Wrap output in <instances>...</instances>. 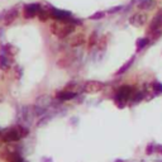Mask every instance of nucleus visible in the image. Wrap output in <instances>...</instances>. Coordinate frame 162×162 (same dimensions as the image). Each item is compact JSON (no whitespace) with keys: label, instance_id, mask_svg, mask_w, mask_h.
<instances>
[{"label":"nucleus","instance_id":"obj_9","mask_svg":"<svg viewBox=\"0 0 162 162\" xmlns=\"http://www.w3.org/2000/svg\"><path fill=\"white\" fill-rule=\"evenodd\" d=\"M86 42V37H85V34L84 33H76L75 34L71 39H70V45H71V47H80V46H82L84 43Z\"/></svg>","mask_w":162,"mask_h":162},{"label":"nucleus","instance_id":"obj_21","mask_svg":"<svg viewBox=\"0 0 162 162\" xmlns=\"http://www.w3.org/2000/svg\"><path fill=\"white\" fill-rule=\"evenodd\" d=\"M124 6L123 5H118V6H113L110 9H108L106 10V13H109V14H113V13H117V12H121V10L123 9Z\"/></svg>","mask_w":162,"mask_h":162},{"label":"nucleus","instance_id":"obj_17","mask_svg":"<svg viewBox=\"0 0 162 162\" xmlns=\"http://www.w3.org/2000/svg\"><path fill=\"white\" fill-rule=\"evenodd\" d=\"M133 61H134V57H132V58L129 60L128 62H125V63L123 65V66H122V67H121L119 70L117 71V75H122V73H124V72H125V71H127V70H128L129 67L132 66V63H133Z\"/></svg>","mask_w":162,"mask_h":162},{"label":"nucleus","instance_id":"obj_18","mask_svg":"<svg viewBox=\"0 0 162 162\" xmlns=\"http://www.w3.org/2000/svg\"><path fill=\"white\" fill-rule=\"evenodd\" d=\"M0 69H2V70H8L9 69L8 58L4 55H0Z\"/></svg>","mask_w":162,"mask_h":162},{"label":"nucleus","instance_id":"obj_3","mask_svg":"<svg viewBox=\"0 0 162 162\" xmlns=\"http://www.w3.org/2000/svg\"><path fill=\"white\" fill-rule=\"evenodd\" d=\"M162 29V9H160L157 14L152 18V20H151V23L148 26V30H147V34L151 36L152 33H155L156 30H160Z\"/></svg>","mask_w":162,"mask_h":162},{"label":"nucleus","instance_id":"obj_14","mask_svg":"<svg viewBox=\"0 0 162 162\" xmlns=\"http://www.w3.org/2000/svg\"><path fill=\"white\" fill-rule=\"evenodd\" d=\"M37 17H38V19H39L41 22H43V23H45V22H47V20L51 19V12H49V10L41 9V12L38 13Z\"/></svg>","mask_w":162,"mask_h":162},{"label":"nucleus","instance_id":"obj_19","mask_svg":"<svg viewBox=\"0 0 162 162\" xmlns=\"http://www.w3.org/2000/svg\"><path fill=\"white\" fill-rule=\"evenodd\" d=\"M4 49H5V53H6V55H9V56H14L15 53H17V48L13 47L12 45H5Z\"/></svg>","mask_w":162,"mask_h":162},{"label":"nucleus","instance_id":"obj_23","mask_svg":"<svg viewBox=\"0 0 162 162\" xmlns=\"http://www.w3.org/2000/svg\"><path fill=\"white\" fill-rule=\"evenodd\" d=\"M153 85V89H155V91L156 93H162V84H160V82H153L152 84Z\"/></svg>","mask_w":162,"mask_h":162},{"label":"nucleus","instance_id":"obj_22","mask_svg":"<svg viewBox=\"0 0 162 162\" xmlns=\"http://www.w3.org/2000/svg\"><path fill=\"white\" fill-rule=\"evenodd\" d=\"M18 129H19V133H20V136H22V137H26V136H28V133H29L28 128H24V127H18Z\"/></svg>","mask_w":162,"mask_h":162},{"label":"nucleus","instance_id":"obj_8","mask_svg":"<svg viewBox=\"0 0 162 162\" xmlns=\"http://www.w3.org/2000/svg\"><path fill=\"white\" fill-rule=\"evenodd\" d=\"M18 15H19L18 9H12V10H9L8 13H5V15H4V18H3L4 24H5V26H10V24H12L13 22L18 18Z\"/></svg>","mask_w":162,"mask_h":162},{"label":"nucleus","instance_id":"obj_5","mask_svg":"<svg viewBox=\"0 0 162 162\" xmlns=\"http://www.w3.org/2000/svg\"><path fill=\"white\" fill-rule=\"evenodd\" d=\"M41 5L38 3H32V4H27L24 6V10H23V15L24 18L27 19H32L34 18L36 15H38V13L41 12Z\"/></svg>","mask_w":162,"mask_h":162},{"label":"nucleus","instance_id":"obj_15","mask_svg":"<svg viewBox=\"0 0 162 162\" xmlns=\"http://www.w3.org/2000/svg\"><path fill=\"white\" fill-rule=\"evenodd\" d=\"M106 46H108V37H106V36H103V37L98 41V43H96V48H98L100 52H103V51L106 48Z\"/></svg>","mask_w":162,"mask_h":162},{"label":"nucleus","instance_id":"obj_7","mask_svg":"<svg viewBox=\"0 0 162 162\" xmlns=\"http://www.w3.org/2000/svg\"><path fill=\"white\" fill-rule=\"evenodd\" d=\"M20 137H22V136H20V133H19L18 127H17V128L14 127V128L8 129V131L5 132L4 139H5V141H10V142H15V141H18Z\"/></svg>","mask_w":162,"mask_h":162},{"label":"nucleus","instance_id":"obj_2","mask_svg":"<svg viewBox=\"0 0 162 162\" xmlns=\"http://www.w3.org/2000/svg\"><path fill=\"white\" fill-rule=\"evenodd\" d=\"M147 20H148L147 12H136L129 18V24L133 27H143L147 24Z\"/></svg>","mask_w":162,"mask_h":162},{"label":"nucleus","instance_id":"obj_24","mask_svg":"<svg viewBox=\"0 0 162 162\" xmlns=\"http://www.w3.org/2000/svg\"><path fill=\"white\" fill-rule=\"evenodd\" d=\"M153 148H155L153 146H148V147H147V149H146V153H147V155L153 153V152H152V151H153Z\"/></svg>","mask_w":162,"mask_h":162},{"label":"nucleus","instance_id":"obj_4","mask_svg":"<svg viewBox=\"0 0 162 162\" xmlns=\"http://www.w3.org/2000/svg\"><path fill=\"white\" fill-rule=\"evenodd\" d=\"M105 88V84L101 81H88L84 85V91L88 94H95V93H100Z\"/></svg>","mask_w":162,"mask_h":162},{"label":"nucleus","instance_id":"obj_12","mask_svg":"<svg viewBox=\"0 0 162 162\" xmlns=\"http://www.w3.org/2000/svg\"><path fill=\"white\" fill-rule=\"evenodd\" d=\"M76 96V93L75 91H70V90H62L57 94V98L60 100H71Z\"/></svg>","mask_w":162,"mask_h":162},{"label":"nucleus","instance_id":"obj_1","mask_svg":"<svg viewBox=\"0 0 162 162\" xmlns=\"http://www.w3.org/2000/svg\"><path fill=\"white\" fill-rule=\"evenodd\" d=\"M49 30L52 34H55L56 37L63 39L69 37L72 32L75 30V24L71 23H65V22H53V23L49 24Z\"/></svg>","mask_w":162,"mask_h":162},{"label":"nucleus","instance_id":"obj_10","mask_svg":"<svg viewBox=\"0 0 162 162\" xmlns=\"http://www.w3.org/2000/svg\"><path fill=\"white\" fill-rule=\"evenodd\" d=\"M72 62H73V55H72V53H67V55H65L63 57H61L57 61V66L61 67V69H66V67L70 66Z\"/></svg>","mask_w":162,"mask_h":162},{"label":"nucleus","instance_id":"obj_25","mask_svg":"<svg viewBox=\"0 0 162 162\" xmlns=\"http://www.w3.org/2000/svg\"><path fill=\"white\" fill-rule=\"evenodd\" d=\"M155 149H156V152H157V153H160V155H162V146H161V144H158V146H156V147H155Z\"/></svg>","mask_w":162,"mask_h":162},{"label":"nucleus","instance_id":"obj_26","mask_svg":"<svg viewBox=\"0 0 162 162\" xmlns=\"http://www.w3.org/2000/svg\"><path fill=\"white\" fill-rule=\"evenodd\" d=\"M157 162H162V161H157Z\"/></svg>","mask_w":162,"mask_h":162},{"label":"nucleus","instance_id":"obj_11","mask_svg":"<svg viewBox=\"0 0 162 162\" xmlns=\"http://www.w3.org/2000/svg\"><path fill=\"white\" fill-rule=\"evenodd\" d=\"M157 6L156 0H142L138 3V8L141 10H153Z\"/></svg>","mask_w":162,"mask_h":162},{"label":"nucleus","instance_id":"obj_6","mask_svg":"<svg viewBox=\"0 0 162 162\" xmlns=\"http://www.w3.org/2000/svg\"><path fill=\"white\" fill-rule=\"evenodd\" d=\"M132 94H133V89L131 88V86L123 85V86H121V88L118 89V91H117V99H119V100H122V101L125 103V101L132 96Z\"/></svg>","mask_w":162,"mask_h":162},{"label":"nucleus","instance_id":"obj_20","mask_svg":"<svg viewBox=\"0 0 162 162\" xmlns=\"http://www.w3.org/2000/svg\"><path fill=\"white\" fill-rule=\"evenodd\" d=\"M104 17H105L104 12H98V13H94L93 15H90L89 19H91V20H99V19H103Z\"/></svg>","mask_w":162,"mask_h":162},{"label":"nucleus","instance_id":"obj_16","mask_svg":"<svg viewBox=\"0 0 162 162\" xmlns=\"http://www.w3.org/2000/svg\"><path fill=\"white\" fill-rule=\"evenodd\" d=\"M151 41H149V38L148 37H146V38H139L137 42H136V46H137V51L139 52V51H141L142 48H144L147 45H148V43H149Z\"/></svg>","mask_w":162,"mask_h":162},{"label":"nucleus","instance_id":"obj_13","mask_svg":"<svg viewBox=\"0 0 162 162\" xmlns=\"http://www.w3.org/2000/svg\"><path fill=\"white\" fill-rule=\"evenodd\" d=\"M98 36H96V32H93L90 34V37L88 38V48L93 49L94 47H96V43H98Z\"/></svg>","mask_w":162,"mask_h":162}]
</instances>
